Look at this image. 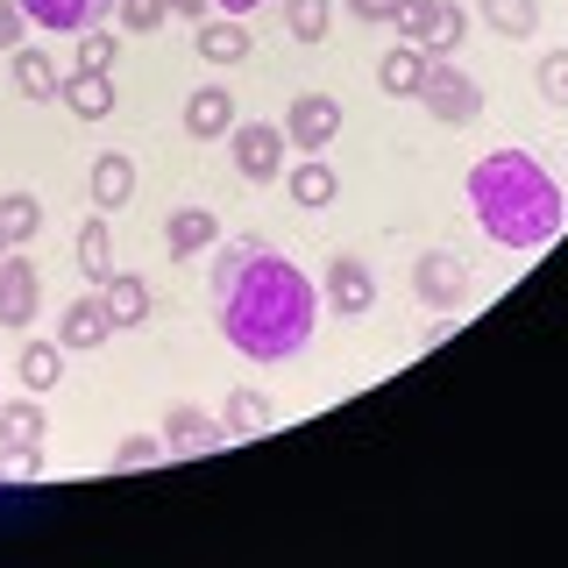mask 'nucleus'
I'll list each match as a JSON object with an SVG mask.
<instances>
[{
    "instance_id": "1",
    "label": "nucleus",
    "mask_w": 568,
    "mask_h": 568,
    "mask_svg": "<svg viewBox=\"0 0 568 568\" xmlns=\"http://www.w3.org/2000/svg\"><path fill=\"white\" fill-rule=\"evenodd\" d=\"M206 298L221 342L248 363H292L320 327V292L284 248L263 235H221L206 248Z\"/></svg>"
},
{
    "instance_id": "2",
    "label": "nucleus",
    "mask_w": 568,
    "mask_h": 568,
    "mask_svg": "<svg viewBox=\"0 0 568 568\" xmlns=\"http://www.w3.org/2000/svg\"><path fill=\"white\" fill-rule=\"evenodd\" d=\"M462 200H469L476 227H484L497 248H511V256H532V248H547L568 227V200H561L555 171L532 150H511V142L490 150V156H476L469 178H462Z\"/></svg>"
},
{
    "instance_id": "3",
    "label": "nucleus",
    "mask_w": 568,
    "mask_h": 568,
    "mask_svg": "<svg viewBox=\"0 0 568 568\" xmlns=\"http://www.w3.org/2000/svg\"><path fill=\"white\" fill-rule=\"evenodd\" d=\"M398 43H419V50H434V58H455L462 50V36H469V14L455 8V0H398Z\"/></svg>"
},
{
    "instance_id": "4",
    "label": "nucleus",
    "mask_w": 568,
    "mask_h": 568,
    "mask_svg": "<svg viewBox=\"0 0 568 568\" xmlns=\"http://www.w3.org/2000/svg\"><path fill=\"white\" fill-rule=\"evenodd\" d=\"M419 106L434 121H448V129H469V121L484 114V85H476L455 58H434V64H426V79H419Z\"/></svg>"
},
{
    "instance_id": "5",
    "label": "nucleus",
    "mask_w": 568,
    "mask_h": 568,
    "mask_svg": "<svg viewBox=\"0 0 568 568\" xmlns=\"http://www.w3.org/2000/svg\"><path fill=\"white\" fill-rule=\"evenodd\" d=\"M413 298L426 313H462L469 306V263L455 248H419L413 256Z\"/></svg>"
},
{
    "instance_id": "6",
    "label": "nucleus",
    "mask_w": 568,
    "mask_h": 568,
    "mask_svg": "<svg viewBox=\"0 0 568 568\" xmlns=\"http://www.w3.org/2000/svg\"><path fill=\"white\" fill-rule=\"evenodd\" d=\"M227 150H235V171L248 185L284 178V129L277 121H235V129H227Z\"/></svg>"
},
{
    "instance_id": "7",
    "label": "nucleus",
    "mask_w": 568,
    "mask_h": 568,
    "mask_svg": "<svg viewBox=\"0 0 568 568\" xmlns=\"http://www.w3.org/2000/svg\"><path fill=\"white\" fill-rule=\"evenodd\" d=\"M277 129H284V142H292V150L320 156L334 135H342V100H334V93H298L292 106H284Z\"/></svg>"
},
{
    "instance_id": "8",
    "label": "nucleus",
    "mask_w": 568,
    "mask_h": 568,
    "mask_svg": "<svg viewBox=\"0 0 568 568\" xmlns=\"http://www.w3.org/2000/svg\"><path fill=\"white\" fill-rule=\"evenodd\" d=\"M320 298H327V313L363 320L369 306H377V271H369L363 256H334L327 271H320Z\"/></svg>"
},
{
    "instance_id": "9",
    "label": "nucleus",
    "mask_w": 568,
    "mask_h": 568,
    "mask_svg": "<svg viewBox=\"0 0 568 568\" xmlns=\"http://www.w3.org/2000/svg\"><path fill=\"white\" fill-rule=\"evenodd\" d=\"M36 306H43V277H36V263L22 248H8L0 256V327H36Z\"/></svg>"
},
{
    "instance_id": "10",
    "label": "nucleus",
    "mask_w": 568,
    "mask_h": 568,
    "mask_svg": "<svg viewBox=\"0 0 568 568\" xmlns=\"http://www.w3.org/2000/svg\"><path fill=\"white\" fill-rule=\"evenodd\" d=\"M227 448V426L206 405H171L164 413V455H221Z\"/></svg>"
},
{
    "instance_id": "11",
    "label": "nucleus",
    "mask_w": 568,
    "mask_h": 568,
    "mask_svg": "<svg viewBox=\"0 0 568 568\" xmlns=\"http://www.w3.org/2000/svg\"><path fill=\"white\" fill-rule=\"evenodd\" d=\"M284 200H292L298 213H327L334 200H342V171H334L327 156H298V164L284 171Z\"/></svg>"
},
{
    "instance_id": "12",
    "label": "nucleus",
    "mask_w": 568,
    "mask_h": 568,
    "mask_svg": "<svg viewBox=\"0 0 568 568\" xmlns=\"http://www.w3.org/2000/svg\"><path fill=\"white\" fill-rule=\"evenodd\" d=\"M29 29H50V36H85L114 14V0H22Z\"/></svg>"
},
{
    "instance_id": "13",
    "label": "nucleus",
    "mask_w": 568,
    "mask_h": 568,
    "mask_svg": "<svg viewBox=\"0 0 568 568\" xmlns=\"http://www.w3.org/2000/svg\"><path fill=\"white\" fill-rule=\"evenodd\" d=\"M58 100H64L71 121H106V114H114V71H79V64H71L64 85H58Z\"/></svg>"
},
{
    "instance_id": "14",
    "label": "nucleus",
    "mask_w": 568,
    "mask_h": 568,
    "mask_svg": "<svg viewBox=\"0 0 568 568\" xmlns=\"http://www.w3.org/2000/svg\"><path fill=\"white\" fill-rule=\"evenodd\" d=\"M221 242V213L213 206H171L164 213V248L171 256H206Z\"/></svg>"
},
{
    "instance_id": "15",
    "label": "nucleus",
    "mask_w": 568,
    "mask_h": 568,
    "mask_svg": "<svg viewBox=\"0 0 568 568\" xmlns=\"http://www.w3.org/2000/svg\"><path fill=\"white\" fill-rule=\"evenodd\" d=\"M192 50H200L206 64H242L256 43H248L242 14H206V22H192Z\"/></svg>"
},
{
    "instance_id": "16",
    "label": "nucleus",
    "mask_w": 568,
    "mask_h": 568,
    "mask_svg": "<svg viewBox=\"0 0 568 568\" xmlns=\"http://www.w3.org/2000/svg\"><path fill=\"white\" fill-rule=\"evenodd\" d=\"M58 342H64V348H106V342H114V320H106L100 292L71 298V306L58 313Z\"/></svg>"
},
{
    "instance_id": "17",
    "label": "nucleus",
    "mask_w": 568,
    "mask_h": 568,
    "mask_svg": "<svg viewBox=\"0 0 568 568\" xmlns=\"http://www.w3.org/2000/svg\"><path fill=\"white\" fill-rule=\"evenodd\" d=\"M43 426H50V413H43V398H0V448H8V462L22 455V448H43Z\"/></svg>"
},
{
    "instance_id": "18",
    "label": "nucleus",
    "mask_w": 568,
    "mask_h": 568,
    "mask_svg": "<svg viewBox=\"0 0 568 568\" xmlns=\"http://www.w3.org/2000/svg\"><path fill=\"white\" fill-rule=\"evenodd\" d=\"M426 64H434V50H419V43L384 50V58H377V93H390V100H419Z\"/></svg>"
},
{
    "instance_id": "19",
    "label": "nucleus",
    "mask_w": 568,
    "mask_h": 568,
    "mask_svg": "<svg viewBox=\"0 0 568 568\" xmlns=\"http://www.w3.org/2000/svg\"><path fill=\"white\" fill-rule=\"evenodd\" d=\"M235 129V100H227V85H200V93H185V135L192 142H221Z\"/></svg>"
},
{
    "instance_id": "20",
    "label": "nucleus",
    "mask_w": 568,
    "mask_h": 568,
    "mask_svg": "<svg viewBox=\"0 0 568 568\" xmlns=\"http://www.w3.org/2000/svg\"><path fill=\"white\" fill-rule=\"evenodd\" d=\"M85 185H93V206H100V213H121V206L135 200V156L100 150V156H93V178H85Z\"/></svg>"
},
{
    "instance_id": "21",
    "label": "nucleus",
    "mask_w": 568,
    "mask_h": 568,
    "mask_svg": "<svg viewBox=\"0 0 568 568\" xmlns=\"http://www.w3.org/2000/svg\"><path fill=\"white\" fill-rule=\"evenodd\" d=\"M100 306H106V320H114V334H129V327L150 320V284H142L135 271H114L100 284Z\"/></svg>"
},
{
    "instance_id": "22",
    "label": "nucleus",
    "mask_w": 568,
    "mask_h": 568,
    "mask_svg": "<svg viewBox=\"0 0 568 568\" xmlns=\"http://www.w3.org/2000/svg\"><path fill=\"white\" fill-rule=\"evenodd\" d=\"M14 377H22V390L50 398V390L64 384V342H22V355H14Z\"/></svg>"
},
{
    "instance_id": "23",
    "label": "nucleus",
    "mask_w": 568,
    "mask_h": 568,
    "mask_svg": "<svg viewBox=\"0 0 568 568\" xmlns=\"http://www.w3.org/2000/svg\"><path fill=\"white\" fill-rule=\"evenodd\" d=\"M8 58H14V93H22V100H58L64 71H58V58H50V50L22 43V50H8Z\"/></svg>"
},
{
    "instance_id": "24",
    "label": "nucleus",
    "mask_w": 568,
    "mask_h": 568,
    "mask_svg": "<svg viewBox=\"0 0 568 568\" xmlns=\"http://www.w3.org/2000/svg\"><path fill=\"white\" fill-rule=\"evenodd\" d=\"M271 398H263V390H227V405H221V426H227V440H248V434H271Z\"/></svg>"
},
{
    "instance_id": "25",
    "label": "nucleus",
    "mask_w": 568,
    "mask_h": 568,
    "mask_svg": "<svg viewBox=\"0 0 568 568\" xmlns=\"http://www.w3.org/2000/svg\"><path fill=\"white\" fill-rule=\"evenodd\" d=\"M476 14H484V29H497L505 43H526V36L540 29V0H476Z\"/></svg>"
},
{
    "instance_id": "26",
    "label": "nucleus",
    "mask_w": 568,
    "mask_h": 568,
    "mask_svg": "<svg viewBox=\"0 0 568 568\" xmlns=\"http://www.w3.org/2000/svg\"><path fill=\"white\" fill-rule=\"evenodd\" d=\"M0 235H8V248H29L43 235V200L36 192H0Z\"/></svg>"
},
{
    "instance_id": "27",
    "label": "nucleus",
    "mask_w": 568,
    "mask_h": 568,
    "mask_svg": "<svg viewBox=\"0 0 568 568\" xmlns=\"http://www.w3.org/2000/svg\"><path fill=\"white\" fill-rule=\"evenodd\" d=\"M79 271L93 277V284L114 277V227H106V213H100V206H93V221L79 227Z\"/></svg>"
},
{
    "instance_id": "28",
    "label": "nucleus",
    "mask_w": 568,
    "mask_h": 568,
    "mask_svg": "<svg viewBox=\"0 0 568 568\" xmlns=\"http://www.w3.org/2000/svg\"><path fill=\"white\" fill-rule=\"evenodd\" d=\"M284 29H292V43H327L334 0H284Z\"/></svg>"
},
{
    "instance_id": "29",
    "label": "nucleus",
    "mask_w": 568,
    "mask_h": 568,
    "mask_svg": "<svg viewBox=\"0 0 568 568\" xmlns=\"http://www.w3.org/2000/svg\"><path fill=\"white\" fill-rule=\"evenodd\" d=\"M532 85H540L547 106H568V50H547V58L532 64Z\"/></svg>"
},
{
    "instance_id": "30",
    "label": "nucleus",
    "mask_w": 568,
    "mask_h": 568,
    "mask_svg": "<svg viewBox=\"0 0 568 568\" xmlns=\"http://www.w3.org/2000/svg\"><path fill=\"white\" fill-rule=\"evenodd\" d=\"M114 14H121V29H129V36H150V29L171 22L164 0H114Z\"/></svg>"
},
{
    "instance_id": "31",
    "label": "nucleus",
    "mask_w": 568,
    "mask_h": 568,
    "mask_svg": "<svg viewBox=\"0 0 568 568\" xmlns=\"http://www.w3.org/2000/svg\"><path fill=\"white\" fill-rule=\"evenodd\" d=\"M156 455H164V434H129V440H114V469H150Z\"/></svg>"
},
{
    "instance_id": "32",
    "label": "nucleus",
    "mask_w": 568,
    "mask_h": 568,
    "mask_svg": "<svg viewBox=\"0 0 568 568\" xmlns=\"http://www.w3.org/2000/svg\"><path fill=\"white\" fill-rule=\"evenodd\" d=\"M79 71H114V36H106V29L79 36Z\"/></svg>"
},
{
    "instance_id": "33",
    "label": "nucleus",
    "mask_w": 568,
    "mask_h": 568,
    "mask_svg": "<svg viewBox=\"0 0 568 568\" xmlns=\"http://www.w3.org/2000/svg\"><path fill=\"white\" fill-rule=\"evenodd\" d=\"M22 36H29L22 0H0V50H22Z\"/></svg>"
},
{
    "instance_id": "34",
    "label": "nucleus",
    "mask_w": 568,
    "mask_h": 568,
    "mask_svg": "<svg viewBox=\"0 0 568 568\" xmlns=\"http://www.w3.org/2000/svg\"><path fill=\"white\" fill-rule=\"evenodd\" d=\"M348 14H355V22H390L398 0H348Z\"/></svg>"
},
{
    "instance_id": "35",
    "label": "nucleus",
    "mask_w": 568,
    "mask_h": 568,
    "mask_svg": "<svg viewBox=\"0 0 568 568\" xmlns=\"http://www.w3.org/2000/svg\"><path fill=\"white\" fill-rule=\"evenodd\" d=\"M164 8L178 14V22H206V14H213V0H164Z\"/></svg>"
},
{
    "instance_id": "36",
    "label": "nucleus",
    "mask_w": 568,
    "mask_h": 568,
    "mask_svg": "<svg viewBox=\"0 0 568 568\" xmlns=\"http://www.w3.org/2000/svg\"><path fill=\"white\" fill-rule=\"evenodd\" d=\"M14 476H43V448H22V455H14Z\"/></svg>"
},
{
    "instance_id": "37",
    "label": "nucleus",
    "mask_w": 568,
    "mask_h": 568,
    "mask_svg": "<svg viewBox=\"0 0 568 568\" xmlns=\"http://www.w3.org/2000/svg\"><path fill=\"white\" fill-rule=\"evenodd\" d=\"M256 8H263V0H213V14H242V22H248Z\"/></svg>"
},
{
    "instance_id": "38",
    "label": "nucleus",
    "mask_w": 568,
    "mask_h": 568,
    "mask_svg": "<svg viewBox=\"0 0 568 568\" xmlns=\"http://www.w3.org/2000/svg\"><path fill=\"white\" fill-rule=\"evenodd\" d=\"M8 469H14V462H8V448H0V476H8Z\"/></svg>"
},
{
    "instance_id": "39",
    "label": "nucleus",
    "mask_w": 568,
    "mask_h": 568,
    "mask_svg": "<svg viewBox=\"0 0 568 568\" xmlns=\"http://www.w3.org/2000/svg\"><path fill=\"white\" fill-rule=\"evenodd\" d=\"M0 256H8V235H0Z\"/></svg>"
}]
</instances>
